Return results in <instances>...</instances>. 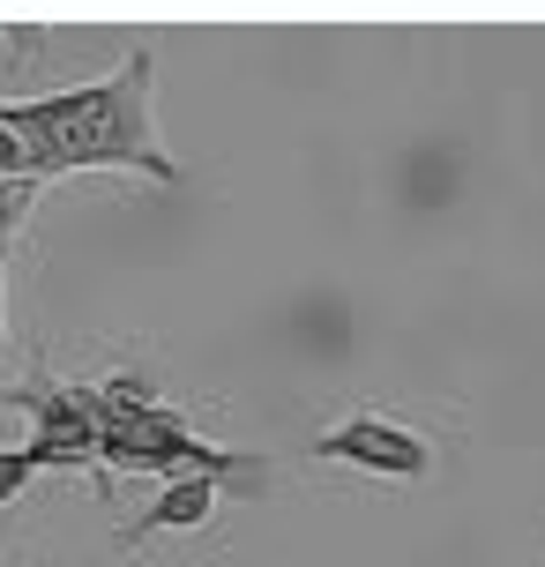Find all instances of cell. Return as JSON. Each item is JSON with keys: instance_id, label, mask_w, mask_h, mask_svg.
Wrapping results in <instances>:
<instances>
[{"instance_id": "obj_1", "label": "cell", "mask_w": 545, "mask_h": 567, "mask_svg": "<svg viewBox=\"0 0 545 567\" xmlns=\"http://www.w3.org/2000/svg\"><path fill=\"white\" fill-rule=\"evenodd\" d=\"M150 83H157V60L127 53L105 83L60 90V97H30V105H0V120L23 135L38 179H53V172H105V165L150 172V179H179L173 157L157 150Z\"/></svg>"}, {"instance_id": "obj_4", "label": "cell", "mask_w": 545, "mask_h": 567, "mask_svg": "<svg viewBox=\"0 0 545 567\" xmlns=\"http://www.w3.org/2000/svg\"><path fill=\"white\" fill-rule=\"evenodd\" d=\"M38 187H45V179H0V247H8V239H16V231H23V217H30V202H38Z\"/></svg>"}, {"instance_id": "obj_3", "label": "cell", "mask_w": 545, "mask_h": 567, "mask_svg": "<svg viewBox=\"0 0 545 567\" xmlns=\"http://www.w3.org/2000/svg\"><path fill=\"white\" fill-rule=\"evenodd\" d=\"M209 515H217V478H202V471H173V478H165V493H157V501H150V508L135 515L120 538H127V545H150V538H165V530H202Z\"/></svg>"}, {"instance_id": "obj_5", "label": "cell", "mask_w": 545, "mask_h": 567, "mask_svg": "<svg viewBox=\"0 0 545 567\" xmlns=\"http://www.w3.org/2000/svg\"><path fill=\"white\" fill-rule=\"evenodd\" d=\"M30 478H38V455H30V449H0V508H8Z\"/></svg>"}, {"instance_id": "obj_6", "label": "cell", "mask_w": 545, "mask_h": 567, "mask_svg": "<svg viewBox=\"0 0 545 567\" xmlns=\"http://www.w3.org/2000/svg\"><path fill=\"white\" fill-rule=\"evenodd\" d=\"M0 351H8V247H0Z\"/></svg>"}, {"instance_id": "obj_2", "label": "cell", "mask_w": 545, "mask_h": 567, "mask_svg": "<svg viewBox=\"0 0 545 567\" xmlns=\"http://www.w3.org/2000/svg\"><path fill=\"white\" fill-rule=\"evenodd\" d=\"M321 463H359V471H373V478H433V449L411 433L403 419H381V411H359V419L329 425L315 441Z\"/></svg>"}]
</instances>
